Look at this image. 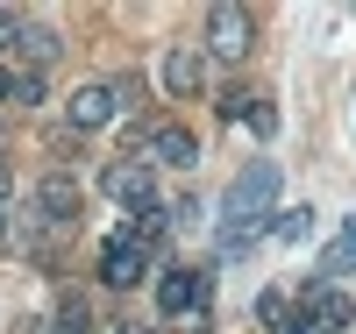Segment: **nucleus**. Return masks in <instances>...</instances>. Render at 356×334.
Returning <instances> with one entry per match:
<instances>
[{"instance_id": "f257e3e1", "label": "nucleus", "mask_w": 356, "mask_h": 334, "mask_svg": "<svg viewBox=\"0 0 356 334\" xmlns=\"http://www.w3.org/2000/svg\"><path fill=\"white\" fill-rule=\"evenodd\" d=\"M257 50V15L221 0V8H207V36H200V57H214V65H243Z\"/></svg>"}, {"instance_id": "f03ea898", "label": "nucleus", "mask_w": 356, "mask_h": 334, "mask_svg": "<svg viewBox=\"0 0 356 334\" xmlns=\"http://www.w3.org/2000/svg\"><path fill=\"white\" fill-rule=\"evenodd\" d=\"M150 256H157V249H143L136 235H107V242H100V285H107V292H136L143 278H150Z\"/></svg>"}, {"instance_id": "7ed1b4c3", "label": "nucleus", "mask_w": 356, "mask_h": 334, "mask_svg": "<svg viewBox=\"0 0 356 334\" xmlns=\"http://www.w3.org/2000/svg\"><path fill=\"white\" fill-rule=\"evenodd\" d=\"M207 285H214V270H193V263H171L164 278H157V313L178 320V313H193L207 306Z\"/></svg>"}, {"instance_id": "20e7f679", "label": "nucleus", "mask_w": 356, "mask_h": 334, "mask_svg": "<svg viewBox=\"0 0 356 334\" xmlns=\"http://www.w3.org/2000/svg\"><path fill=\"white\" fill-rule=\"evenodd\" d=\"M79 206H86V192H79L72 171H50L43 185H36V221H43V228H72Z\"/></svg>"}, {"instance_id": "39448f33", "label": "nucleus", "mask_w": 356, "mask_h": 334, "mask_svg": "<svg viewBox=\"0 0 356 334\" xmlns=\"http://www.w3.org/2000/svg\"><path fill=\"white\" fill-rule=\"evenodd\" d=\"M300 313H307V320H314L321 334H349V327H356V306H349V292L321 285V278H314V285L300 292Z\"/></svg>"}, {"instance_id": "423d86ee", "label": "nucleus", "mask_w": 356, "mask_h": 334, "mask_svg": "<svg viewBox=\"0 0 356 334\" xmlns=\"http://www.w3.org/2000/svg\"><path fill=\"white\" fill-rule=\"evenodd\" d=\"M100 192L122 199V206H150V199H157V178H150V164H143V157H122V164L100 171Z\"/></svg>"}, {"instance_id": "0eeeda50", "label": "nucleus", "mask_w": 356, "mask_h": 334, "mask_svg": "<svg viewBox=\"0 0 356 334\" xmlns=\"http://www.w3.org/2000/svg\"><path fill=\"white\" fill-rule=\"evenodd\" d=\"M207 85V57H200V43H171L164 50V93L171 100H193Z\"/></svg>"}, {"instance_id": "6e6552de", "label": "nucleus", "mask_w": 356, "mask_h": 334, "mask_svg": "<svg viewBox=\"0 0 356 334\" xmlns=\"http://www.w3.org/2000/svg\"><path fill=\"white\" fill-rule=\"evenodd\" d=\"M150 164H171V171H193L200 164V135L193 128H178V121H164V128H150Z\"/></svg>"}, {"instance_id": "1a4fd4ad", "label": "nucleus", "mask_w": 356, "mask_h": 334, "mask_svg": "<svg viewBox=\"0 0 356 334\" xmlns=\"http://www.w3.org/2000/svg\"><path fill=\"white\" fill-rule=\"evenodd\" d=\"M65 114H72V135H93V128L114 121V93L107 85H79V93L65 100Z\"/></svg>"}, {"instance_id": "9d476101", "label": "nucleus", "mask_w": 356, "mask_h": 334, "mask_svg": "<svg viewBox=\"0 0 356 334\" xmlns=\"http://www.w3.org/2000/svg\"><path fill=\"white\" fill-rule=\"evenodd\" d=\"M15 50L29 57V72H43V65H57V57H65V36H57V28H43V22H22Z\"/></svg>"}, {"instance_id": "9b49d317", "label": "nucleus", "mask_w": 356, "mask_h": 334, "mask_svg": "<svg viewBox=\"0 0 356 334\" xmlns=\"http://www.w3.org/2000/svg\"><path fill=\"white\" fill-rule=\"evenodd\" d=\"M50 334H93V299L79 285H65V299H57V313H50Z\"/></svg>"}, {"instance_id": "f8f14e48", "label": "nucleus", "mask_w": 356, "mask_h": 334, "mask_svg": "<svg viewBox=\"0 0 356 334\" xmlns=\"http://www.w3.org/2000/svg\"><path fill=\"white\" fill-rule=\"evenodd\" d=\"M271 235H278V242H307V235H314V214H307V206H285V214L271 221Z\"/></svg>"}, {"instance_id": "ddd939ff", "label": "nucleus", "mask_w": 356, "mask_h": 334, "mask_svg": "<svg viewBox=\"0 0 356 334\" xmlns=\"http://www.w3.org/2000/svg\"><path fill=\"white\" fill-rule=\"evenodd\" d=\"M250 107H257V93H250V85H228V93L214 100V114H221V121H250Z\"/></svg>"}, {"instance_id": "4468645a", "label": "nucleus", "mask_w": 356, "mask_h": 334, "mask_svg": "<svg viewBox=\"0 0 356 334\" xmlns=\"http://www.w3.org/2000/svg\"><path fill=\"white\" fill-rule=\"evenodd\" d=\"M257 320H264V327L278 334V327L292 320V299H285V292H264V299H257Z\"/></svg>"}, {"instance_id": "2eb2a0df", "label": "nucleus", "mask_w": 356, "mask_h": 334, "mask_svg": "<svg viewBox=\"0 0 356 334\" xmlns=\"http://www.w3.org/2000/svg\"><path fill=\"white\" fill-rule=\"evenodd\" d=\"M15 107H43V72H15Z\"/></svg>"}, {"instance_id": "dca6fc26", "label": "nucleus", "mask_w": 356, "mask_h": 334, "mask_svg": "<svg viewBox=\"0 0 356 334\" xmlns=\"http://www.w3.org/2000/svg\"><path fill=\"white\" fill-rule=\"evenodd\" d=\"M250 128H257V135H278V107H264V93H257V107H250Z\"/></svg>"}, {"instance_id": "f3484780", "label": "nucleus", "mask_w": 356, "mask_h": 334, "mask_svg": "<svg viewBox=\"0 0 356 334\" xmlns=\"http://www.w3.org/2000/svg\"><path fill=\"white\" fill-rule=\"evenodd\" d=\"M15 36H22V15H8V8H0V50H15Z\"/></svg>"}, {"instance_id": "a211bd4d", "label": "nucleus", "mask_w": 356, "mask_h": 334, "mask_svg": "<svg viewBox=\"0 0 356 334\" xmlns=\"http://www.w3.org/2000/svg\"><path fill=\"white\" fill-rule=\"evenodd\" d=\"M8 100H15V72L0 65V107H8Z\"/></svg>"}, {"instance_id": "6ab92c4d", "label": "nucleus", "mask_w": 356, "mask_h": 334, "mask_svg": "<svg viewBox=\"0 0 356 334\" xmlns=\"http://www.w3.org/2000/svg\"><path fill=\"white\" fill-rule=\"evenodd\" d=\"M114 334H157V327H143V320H114Z\"/></svg>"}, {"instance_id": "aec40b11", "label": "nucleus", "mask_w": 356, "mask_h": 334, "mask_svg": "<svg viewBox=\"0 0 356 334\" xmlns=\"http://www.w3.org/2000/svg\"><path fill=\"white\" fill-rule=\"evenodd\" d=\"M8 192H15V171H8V164H0V206H8Z\"/></svg>"}, {"instance_id": "412c9836", "label": "nucleus", "mask_w": 356, "mask_h": 334, "mask_svg": "<svg viewBox=\"0 0 356 334\" xmlns=\"http://www.w3.org/2000/svg\"><path fill=\"white\" fill-rule=\"evenodd\" d=\"M15 334H50V320H22V327H15Z\"/></svg>"}, {"instance_id": "4be33fe9", "label": "nucleus", "mask_w": 356, "mask_h": 334, "mask_svg": "<svg viewBox=\"0 0 356 334\" xmlns=\"http://www.w3.org/2000/svg\"><path fill=\"white\" fill-rule=\"evenodd\" d=\"M0 235H8V206H0Z\"/></svg>"}]
</instances>
